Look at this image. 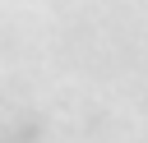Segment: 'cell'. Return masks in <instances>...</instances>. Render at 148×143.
<instances>
[{
  "label": "cell",
  "mask_w": 148,
  "mask_h": 143,
  "mask_svg": "<svg viewBox=\"0 0 148 143\" xmlns=\"http://www.w3.org/2000/svg\"><path fill=\"white\" fill-rule=\"evenodd\" d=\"M23 143H28V138H23Z\"/></svg>",
  "instance_id": "obj_1"
}]
</instances>
